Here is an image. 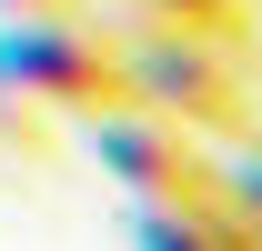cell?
<instances>
[{
  "mask_svg": "<svg viewBox=\"0 0 262 251\" xmlns=\"http://www.w3.org/2000/svg\"><path fill=\"white\" fill-rule=\"evenodd\" d=\"M121 70H131V101L162 111V121L202 131V141H242L252 131V51H222V40H192V31H141L121 40Z\"/></svg>",
  "mask_w": 262,
  "mask_h": 251,
  "instance_id": "1",
  "label": "cell"
},
{
  "mask_svg": "<svg viewBox=\"0 0 262 251\" xmlns=\"http://www.w3.org/2000/svg\"><path fill=\"white\" fill-rule=\"evenodd\" d=\"M0 81L61 121H101L131 101V70H121V40L91 31V20H0Z\"/></svg>",
  "mask_w": 262,
  "mask_h": 251,
  "instance_id": "2",
  "label": "cell"
},
{
  "mask_svg": "<svg viewBox=\"0 0 262 251\" xmlns=\"http://www.w3.org/2000/svg\"><path fill=\"white\" fill-rule=\"evenodd\" d=\"M81 131H91V161L131 201H212V181H222V141H202V131L162 121V111H141V101H121V111H101V121H81Z\"/></svg>",
  "mask_w": 262,
  "mask_h": 251,
  "instance_id": "3",
  "label": "cell"
},
{
  "mask_svg": "<svg viewBox=\"0 0 262 251\" xmlns=\"http://www.w3.org/2000/svg\"><path fill=\"white\" fill-rule=\"evenodd\" d=\"M131 241L141 251H262V221L222 201H131Z\"/></svg>",
  "mask_w": 262,
  "mask_h": 251,
  "instance_id": "4",
  "label": "cell"
},
{
  "mask_svg": "<svg viewBox=\"0 0 262 251\" xmlns=\"http://www.w3.org/2000/svg\"><path fill=\"white\" fill-rule=\"evenodd\" d=\"M151 31H192V40H222V51H252V0H131Z\"/></svg>",
  "mask_w": 262,
  "mask_h": 251,
  "instance_id": "5",
  "label": "cell"
},
{
  "mask_svg": "<svg viewBox=\"0 0 262 251\" xmlns=\"http://www.w3.org/2000/svg\"><path fill=\"white\" fill-rule=\"evenodd\" d=\"M0 151H31V161H51V111H40V101H20L10 81H0Z\"/></svg>",
  "mask_w": 262,
  "mask_h": 251,
  "instance_id": "6",
  "label": "cell"
},
{
  "mask_svg": "<svg viewBox=\"0 0 262 251\" xmlns=\"http://www.w3.org/2000/svg\"><path fill=\"white\" fill-rule=\"evenodd\" d=\"M0 20H91V0H0Z\"/></svg>",
  "mask_w": 262,
  "mask_h": 251,
  "instance_id": "7",
  "label": "cell"
}]
</instances>
